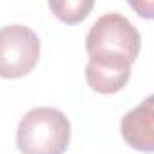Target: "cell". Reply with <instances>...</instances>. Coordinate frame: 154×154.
<instances>
[{
	"label": "cell",
	"instance_id": "cell-1",
	"mask_svg": "<svg viewBox=\"0 0 154 154\" xmlns=\"http://www.w3.org/2000/svg\"><path fill=\"white\" fill-rule=\"evenodd\" d=\"M71 140L67 116L53 107H35L26 112L17 129V147L22 154H63Z\"/></svg>",
	"mask_w": 154,
	"mask_h": 154
},
{
	"label": "cell",
	"instance_id": "cell-2",
	"mask_svg": "<svg viewBox=\"0 0 154 154\" xmlns=\"http://www.w3.org/2000/svg\"><path fill=\"white\" fill-rule=\"evenodd\" d=\"M141 47L138 29L123 15L112 11L102 15L89 29L85 49L89 58H114L132 63Z\"/></svg>",
	"mask_w": 154,
	"mask_h": 154
},
{
	"label": "cell",
	"instance_id": "cell-3",
	"mask_svg": "<svg viewBox=\"0 0 154 154\" xmlns=\"http://www.w3.org/2000/svg\"><path fill=\"white\" fill-rule=\"evenodd\" d=\"M40 58L38 35L20 24L0 29V78H20L29 74Z\"/></svg>",
	"mask_w": 154,
	"mask_h": 154
},
{
	"label": "cell",
	"instance_id": "cell-4",
	"mask_svg": "<svg viewBox=\"0 0 154 154\" xmlns=\"http://www.w3.org/2000/svg\"><path fill=\"white\" fill-rule=\"evenodd\" d=\"M120 131L132 149L150 154L154 150V96H147L138 107L129 111L122 118Z\"/></svg>",
	"mask_w": 154,
	"mask_h": 154
},
{
	"label": "cell",
	"instance_id": "cell-5",
	"mask_svg": "<svg viewBox=\"0 0 154 154\" xmlns=\"http://www.w3.org/2000/svg\"><path fill=\"white\" fill-rule=\"evenodd\" d=\"M131 65L127 60L114 58H89L85 65L87 84L102 94L122 91L131 78Z\"/></svg>",
	"mask_w": 154,
	"mask_h": 154
},
{
	"label": "cell",
	"instance_id": "cell-6",
	"mask_svg": "<svg viewBox=\"0 0 154 154\" xmlns=\"http://www.w3.org/2000/svg\"><path fill=\"white\" fill-rule=\"evenodd\" d=\"M93 6V0H51L49 2L53 15L69 26L82 22L89 15Z\"/></svg>",
	"mask_w": 154,
	"mask_h": 154
}]
</instances>
